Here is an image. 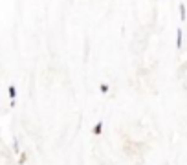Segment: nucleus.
Returning <instances> with one entry per match:
<instances>
[{"label":"nucleus","instance_id":"1","mask_svg":"<svg viewBox=\"0 0 187 165\" xmlns=\"http://www.w3.org/2000/svg\"><path fill=\"white\" fill-rule=\"evenodd\" d=\"M176 48H182V28H178L176 29Z\"/></svg>","mask_w":187,"mask_h":165},{"label":"nucleus","instance_id":"2","mask_svg":"<svg viewBox=\"0 0 187 165\" xmlns=\"http://www.w3.org/2000/svg\"><path fill=\"white\" fill-rule=\"evenodd\" d=\"M7 92H9V97H11V99H15V97H17V88H15L13 84H9V86H7Z\"/></svg>","mask_w":187,"mask_h":165},{"label":"nucleus","instance_id":"3","mask_svg":"<svg viewBox=\"0 0 187 165\" xmlns=\"http://www.w3.org/2000/svg\"><path fill=\"white\" fill-rule=\"evenodd\" d=\"M101 132H103V123H101V121H99V123L94 127V134L95 136H99V134H101Z\"/></svg>","mask_w":187,"mask_h":165},{"label":"nucleus","instance_id":"4","mask_svg":"<svg viewBox=\"0 0 187 165\" xmlns=\"http://www.w3.org/2000/svg\"><path fill=\"white\" fill-rule=\"evenodd\" d=\"M185 17H187V11H185V6H183V4H180V18H182V20H185Z\"/></svg>","mask_w":187,"mask_h":165},{"label":"nucleus","instance_id":"5","mask_svg":"<svg viewBox=\"0 0 187 165\" xmlns=\"http://www.w3.org/2000/svg\"><path fill=\"white\" fill-rule=\"evenodd\" d=\"M99 90H101L103 94H105V92H108V84H101V86H99Z\"/></svg>","mask_w":187,"mask_h":165}]
</instances>
